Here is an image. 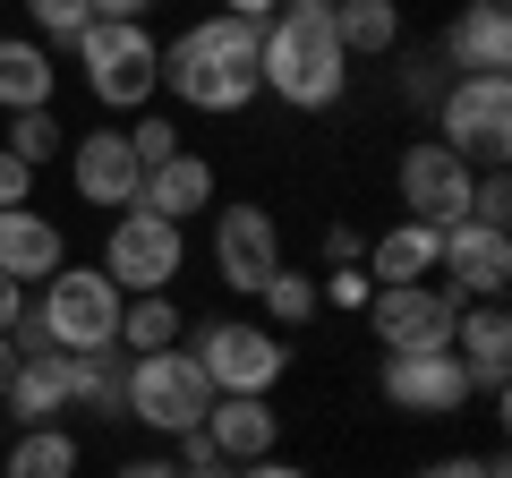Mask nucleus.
<instances>
[{"mask_svg":"<svg viewBox=\"0 0 512 478\" xmlns=\"http://www.w3.org/2000/svg\"><path fill=\"white\" fill-rule=\"evenodd\" d=\"M86 444L69 427H18V436L0 444V478H77Z\"/></svg>","mask_w":512,"mask_h":478,"instance_id":"nucleus-22","label":"nucleus"},{"mask_svg":"<svg viewBox=\"0 0 512 478\" xmlns=\"http://www.w3.org/2000/svg\"><path fill=\"white\" fill-rule=\"evenodd\" d=\"M69 180H77V197H86L94 214H128V205H137L146 171H137V154H128L120 120H103V129L69 137Z\"/></svg>","mask_w":512,"mask_h":478,"instance_id":"nucleus-14","label":"nucleus"},{"mask_svg":"<svg viewBox=\"0 0 512 478\" xmlns=\"http://www.w3.org/2000/svg\"><path fill=\"white\" fill-rule=\"evenodd\" d=\"M333 35H342L350 60L402 52V0H333Z\"/></svg>","mask_w":512,"mask_h":478,"instance_id":"nucleus-23","label":"nucleus"},{"mask_svg":"<svg viewBox=\"0 0 512 478\" xmlns=\"http://www.w3.org/2000/svg\"><path fill=\"white\" fill-rule=\"evenodd\" d=\"M18 316H26V282H9V274H0V333L18 325Z\"/></svg>","mask_w":512,"mask_h":478,"instance_id":"nucleus-39","label":"nucleus"},{"mask_svg":"<svg viewBox=\"0 0 512 478\" xmlns=\"http://www.w3.org/2000/svg\"><path fill=\"white\" fill-rule=\"evenodd\" d=\"M60 265H69V231H60L52 214H35V205H9V214H0V274L26 282V291H43Z\"/></svg>","mask_w":512,"mask_h":478,"instance_id":"nucleus-17","label":"nucleus"},{"mask_svg":"<svg viewBox=\"0 0 512 478\" xmlns=\"http://www.w3.org/2000/svg\"><path fill=\"white\" fill-rule=\"evenodd\" d=\"M436 146H453L470 171H504L512 163V77H444Z\"/></svg>","mask_w":512,"mask_h":478,"instance_id":"nucleus-5","label":"nucleus"},{"mask_svg":"<svg viewBox=\"0 0 512 478\" xmlns=\"http://www.w3.org/2000/svg\"><path fill=\"white\" fill-rule=\"evenodd\" d=\"M137 205H146V214H163V222H197V214H214L222 205V180H214V163H205L197 146L188 154H171V163H154L146 171V188H137Z\"/></svg>","mask_w":512,"mask_h":478,"instance_id":"nucleus-18","label":"nucleus"},{"mask_svg":"<svg viewBox=\"0 0 512 478\" xmlns=\"http://www.w3.org/2000/svg\"><path fill=\"white\" fill-rule=\"evenodd\" d=\"M376 385H384V402L410 410V419H453V410L478 402V376L461 368L453 350H402V359L376 368Z\"/></svg>","mask_w":512,"mask_h":478,"instance_id":"nucleus-12","label":"nucleus"},{"mask_svg":"<svg viewBox=\"0 0 512 478\" xmlns=\"http://www.w3.org/2000/svg\"><path fill=\"white\" fill-rule=\"evenodd\" d=\"M359 248H367V239L350 231V222H325V257L333 265H359Z\"/></svg>","mask_w":512,"mask_h":478,"instance_id":"nucleus-38","label":"nucleus"},{"mask_svg":"<svg viewBox=\"0 0 512 478\" xmlns=\"http://www.w3.org/2000/svg\"><path fill=\"white\" fill-rule=\"evenodd\" d=\"M316 299H325V308H342V316H367V299H376V282H367L359 265H333V274L316 282Z\"/></svg>","mask_w":512,"mask_h":478,"instance_id":"nucleus-30","label":"nucleus"},{"mask_svg":"<svg viewBox=\"0 0 512 478\" xmlns=\"http://www.w3.org/2000/svg\"><path fill=\"white\" fill-rule=\"evenodd\" d=\"M205 410H214V385H205V368L188 359V350H146V359H128V410L120 419L154 427V436H188V427H205Z\"/></svg>","mask_w":512,"mask_h":478,"instance_id":"nucleus-7","label":"nucleus"},{"mask_svg":"<svg viewBox=\"0 0 512 478\" xmlns=\"http://www.w3.org/2000/svg\"><path fill=\"white\" fill-rule=\"evenodd\" d=\"M0 146L18 154L26 171L60 163V154H69V129H60V103H52V111H9V137H0Z\"/></svg>","mask_w":512,"mask_h":478,"instance_id":"nucleus-26","label":"nucleus"},{"mask_svg":"<svg viewBox=\"0 0 512 478\" xmlns=\"http://www.w3.org/2000/svg\"><path fill=\"white\" fill-rule=\"evenodd\" d=\"M188 316L171 291H146V299H120V359H146V350H180Z\"/></svg>","mask_w":512,"mask_h":478,"instance_id":"nucleus-24","label":"nucleus"},{"mask_svg":"<svg viewBox=\"0 0 512 478\" xmlns=\"http://www.w3.org/2000/svg\"><path fill=\"white\" fill-rule=\"evenodd\" d=\"M9 342L26 350H69V359H94V350H120V282L103 265H60L43 291H26V316L9 325Z\"/></svg>","mask_w":512,"mask_h":478,"instance_id":"nucleus-3","label":"nucleus"},{"mask_svg":"<svg viewBox=\"0 0 512 478\" xmlns=\"http://www.w3.org/2000/svg\"><path fill=\"white\" fill-rule=\"evenodd\" d=\"M103 265L111 282H120V299H146V291H171V274L188 265V231L163 214H146V205H128V214H111L103 231Z\"/></svg>","mask_w":512,"mask_h":478,"instance_id":"nucleus-8","label":"nucleus"},{"mask_svg":"<svg viewBox=\"0 0 512 478\" xmlns=\"http://www.w3.org/2000/svg\"><path fill=\"white\" fill-rule=\"evenodd\" d=\"M9 376H18V342L0 333V393H9Z\"/></svg>","mask_w":512,"mask_h":478,"instance_id":"nucleus-42","label":"nucleus"},{"mask_svg":"<svg viewBox=\"0 0 512 478\" xmlns=\"http://www.w3.org/2000/svg\"><path fill=\"white\" fill-rule=\"evenodd\" d=\"M436 274L453 299H504L512 291V231L495 222H444V248H436Z\"/></svg>","mask_w":512,"mask_h":478,"instance_id":"nucleus-13","label":"nucleus"},{"mask_svg":"<svg viewBox=\"0 0 512 478\" xmlns=\"http://www.w3.org/2000/svg\"><path fill=\"white\" fill-rule=\"evenodd\" d=\"M77 77H86V94L103 103V120H137V111H154V94H163V43H154V26H103L94 18L86 35L69 43Z\"/></svg>","mask_w":512,"mask_h":478,"instance_id":"nucleus-4","label":"nucleus"},{"mask_svg":"<svg viewBox=\"0 0 512 478\" xmlns=\"http://www.w3.org/2000/svg\"><path fill=\"white\" fill-rule=\"evenodd\" d=\"M0 9H9V0H0Z\"/></svg>","mask_w":512,"mask_h":478,"instance_id":"nucleus-44","label":"nucleus"},{"mask_svg":"<svg viewBox=\"0 0 512 478\" xmlns=\"http://www.w3.org/2000/svg\"><path fill=\"white\" fill-rule=\"evenodd\" d=\"M86 9H94L103 26H146V18H154V0H86Z\"/></svg>","mask_w":512,"mask_h":478,"instance_id":"nucleus-36","label":"nucleus"},{"mask_svg":"<svg viewBox=\"0 0 512 478\" xmlns=\"http://www.w3.org/2000/svg\"><path fill=\"white\" fill-rule=\"evenodd\" d=\"M256 308H265V325H274V333H299V325H316V316H325V299H316V274L282 265V274L256 291Z\"/></svg>","mask_w":512,"mask_h":478,"instance_id":"nucleus-25","label":"nucleus"},{"mask_svg":"<svg viewBox=\"0 0 512 478\" xmlns=\"http://www.w3.org/2000/svg\"><path fill=\"white\" fill-rule=\"evenodd\" d=\"M222 478H316V470H299V461L265 453V461H239V470H222Z\"/></svg>","mask_w":512,"mask_h":478,"instance_id":"nucleus-37","label":"nucleus"},{"mask_svg":"<svg viewBox=\"0 0 512 478\" xmlns=\"http://www.w3.org/2000/svg\"><path fill=\"white\" fill-rule=\"evenodd\" d=\"M470 222L512 231V180H504V171H478V188H470Z\"/></svg>","mask_w":512,"mask_h":478,"instance_id":"nucleus-31","label":"nucleus"},{"mask_svg":"<svg viewBox=\"0 0 512 478\" xmlns=\"http://www.w3.org/2000/svg\"><path fill=\"white\" fill-rule=\"evenodd\" d=\"M444 77H453L444 60H410V69H402V86L419 94V103H436V94H444Z\"/></svg>","mask_w":512,"mask_h":478,"instance_id":"nucleus-35","label":"nucleus"},{"mask_svg":"<svg viewBox=\"0 0 512 478\" xmlns=\"http://www.w3.org/2000/svg\"><path fill=\"white\" fill-rule=\"evenodd\" d=\"M419 478H512V461L504 453H436Z\"/></svg>","mask_w":512,"mask_h":478,"instance_id":"nucleus-32","label":"nucleus"},{"mask_svg":"<svg viewBox=\"0 0 512 478\" xmlns=\"http://www.w3.org/2000/svg\"><path fill=\"white\" fill-rule=\"evenodd\" d=\"M453 316H461V299L444 282H393V291L367 299V333L384 342V359H402V350H453Z\"/></svg>","mask_w":512,"mask_h":478,"instance_id":"nucleus-9","label":"nucleus"},{"mask_svg":"<svg viewBox=\"0 0 512 478\" xmlns=\"http://www.w3.org/2000/svg\"><path fill=\"white\" fill-rule=\"evenodd\" d=\"M256 35H265V26L222 18V9L188 18L180 35L163 43V94H180V103L205 111V120H231V111H248L256 94H265V77H256Z\"/></svg>","mask_w":512,"mask_h":478,"instance_id":"nucleus-1","label":"nucleus"},{"mask_svg":"<svg viewBox=\"0 0 512 478\" xmlns=\"http://www.w3.org/2000/svg\"><path fill=\"white\" fill-rule=\"evenodd\" d=\"M0 444H9V419H0Z\"/></svg>","mask_w":512,"mask_h":478,"instance_id":"nucleus-43","label":"nucleus"},{"mask_svg":"<svg viewBox=\"0 0 512 478\" xmlns=\"http://www.w3.org/2000/svg\"><path fill=\"white\" fill-rule=\"evenodd\" d=\"M205 368L214 393H256V402H274V385L291 376V342L274 325H256V316H214L197 325V350H188Z\"/></svg>","mask_w":512,"mask_h":478,"instance_id":"nucleus-6","label":"nucleus"},{"mask_svg":"<svg viewBox=\"0 0 512 478\" xmlns=\"http://www.w3.org/2000/svg\"><path fill=\"white\" fill-rule=\"evenodd\" d=\"M60 103V69L35 35H0V111H52Z\"/></svg>","mask_w":512,"mask_h":478,"instance_id":"nucleus-21","label":"nucleus"},{"mask_svg":"<svg viewBox=\"0 0 512 478\" xmlns=\"http://www.w3.org/2000/svg\"><path fill=\"white\" fill-rule=\"evenodd\" d=\"M436 248H444V231L436 222H384L376 239L359 248V274L376 282V291H393V282H436Z\"/></svg>","mask_w":512,"mask_h":478,"instance_id":"nucleus-19","label":"nucleus"},{"mask_svg":"<svg viewBox=\"0 0 512 478\" xmlns=\"http://www.w3.org/2000/svg\"><path fill=\"white\" fill-rule=\"evenodd\" d=\"M214 274H222V291H239V299H256L282 274V222L256 197L248 205H214Z\"/></svg>","mask_w":512,"mask_h":478,"instance_id":"nucleus-11","label":"nucleus"},{"mask_svg":"<svg viewBox=\"0 0 512 478\" xmlns=\"http://www.w3.org/2000/svg\"><path fill=\"white\" fill-rule=\"evenodd\" d=\"M111 478H180V470H171V461H154V453H137V461H120Z\"/></svg>","mask_w":512,"mask_h":478,"instance_id":"nucleus-40","label":"nucleus"},{"mask_svg":"<svg viewBox=\"0 0 512 478\" xmlns=\"http://www.w3.org/2000/svg\"><path fill=\"white\" fill-rule=\"evenodd\" d=\"M393 188H402V214L410 222H461L470 214V188H478V171L461 163L453 146H436V137H410L402 146V163H393Z\"/></svg>","mask_w":512,"mask_h":478,"instance_id":"nucleus-10","label":"nucleus"},{"mask_svg":"<svg viewBox=\"0 0 512 478\" xmlns=\"http://www.w3.org/2000/svg\"><path fill=\"white\" fill-rule=\"evenodd\" d=\"M77 410H94V419H120V410H128V359H120V350L77 359Z\"/></svg>","mask_w":512,"mask_h":478,"instance_id":"nucleus-27","label":"nucleus"},{"mask_svg":"<svg viewBox=\"0 0 512 478\" xmlns=\"http://www.w3.org/2000/svg\"><path fill=\"white\" fill-rule=\"evenodd\" d=\"M69 410H77V359H69V350H26L18 376H9V393H0V419L69 427Z\"/></svg>","mask_w":512,"mask_h":478,"instance_id":"nucleus-15","label":"nucleus"},{"mask_svg":"<svg viewBox=\"0 0 512 478\" xmlns=\"http://www.w3.org/2000/svg\"><path fill=\"white\" fill-rule=\"evenodd\" d=\"M256 77L291 111H333L350 94V52L333 35V0H282L256 35Z\"/></svg>","mask_w":512,"mask_h":478,"instance_id":"nucleus-2","label":"nucleus"},{"mask_svg":"<svg viewBox=\"0 0 512 478\" xmlns=\"http://www.w3.org/2000/svg\"><path fill=\"white\" fill-rule=\"evenodd\" d=\"M274 9H282V0H222V18H248V26H265Z\"/></svg>","mask_w":512,"mask_h":478,"instance_id":"nucleus-41","label":"nucleus"},{"mask_svg":"<svg viewBox=\"0 0 512 478\" xmlns=\"http://www.w3.org/2000/svg\"><path fill=\"white\" fill-rule=\"evenodd\" d=\"M120 137H128V154H137V171H154V163H171V154H188L180 120H163V111H137Z\"/></svg>","mask_w":512,"mask_h":478,"instance_id":"nucleus-29","label":"nucleus"},{"mask_svg":"<svg viewBox=\"0 0 512 478\" xmlns=\"http://www.w3.org/2000/svg\"><path fill=\"white\" fill-rule=\"evenodd\" d=\"M171 444H180V461H171L180 478H222V470H231V461L214 453V436H205V427H188V436H171Z\"/></svg>","mask_w":512,"mask_h":478,"instance_id":"nucleus-33","label":"nucleus"},{"mask_svg":"<svg viewBox=\"0 0 512 478\" xmlns=\"http://www.w3.org/2000/svg\"><path fill=\"white\" fill-rule=\"evenodd\" d=\"M205 436H214V453L239 470V461L282 453V410H274V402H256V393H214V410H205Z\"/></svg>","mask_w":512,"mask_h":478,"instance_id":"nucleus-20","label":"nucleus"},{"mask_svg":"<svg viewBox=\"0 0 512 478\" xmlns=\"http://www.w3.org/2000/svg\"><path fill=\"white\" fill-rule=\"evenodd\" d=\"M26 197H35V171H26L9 146H0V214H9V205H26Z\"/></svg>","mask_w":512,"mask_h":478,"instance_id":"nucleus-34","label":"nucleus"},{"mask_svg":"<svg viewBox=\"0 0 512 478\" xmlns=\"http://www.w3.org/2000/svg\"><path fill=\"white\" fill-rule=\"evenodd\" d=\"M444 69L453 77H504L512 69V9L504 0H470L453 26H444Z\"/></svg>","mask_w":512,"mask_h":478,"instance_id":"nucleus-16","label":"nucleus"},{"mask_svg":"<svg viewBox=\"0 0 512 478\" xmlns=\"http://www.w3.org/2000/svg\"><path fill=\"white\" fill-rule=\"evenodd\" d=\"M18 9H26V35H35L43 52H69V43L94 26V9H86V0H18Z\"/></svg>","mask_w":512,"mask_h":478,"instance_id":"nucleus-28","label":"nucleus"}]
</instances>
